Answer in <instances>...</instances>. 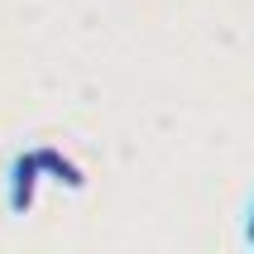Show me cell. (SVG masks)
<instances>
[{"label": "cell", "instance_id": "2", "mask_svg": "<svg viewBox=\"0 0 254 254\" xmlns=\"http://www.w3.org/2000/svg\"><path fill=\"white\" fill-rule=\"evenodd\" d=\"M39 154V168H43V178H53L58 187H67V192H82L86 187V173H82V163H72L63 149H34Z\"/></svg>", "mask_w": 254, "mask_h": 254}, {"label": "cell", "instance_id": "1", "mask_svg": "<svg viewBox=\"0 0 254 254\" xmlns=\"http://www.w3.org/2000/svg\"><path fill=\"white\" fill-rule=\"evenodd\" d=\"M39 183H43L39 154H34V149H24V154H14V163H10V211H14V216H29V211H34V197H39Z\"/></svg>", "mask_w": 254, "mask_h": 254}, {"label": "cell", "instance_id": "3", "mask_svg": "<svg viewBox=\"0 0 254 254\" xmlns=\"http://www.w3.org/2000/svg\"><path fill=\"white\" fill-rule=\"evenodd\" d=\"M245 240L254 245V201H250V221H245Z\"/></svg>", "mask_w": 254, "mask_h": 254}]
</instances>
